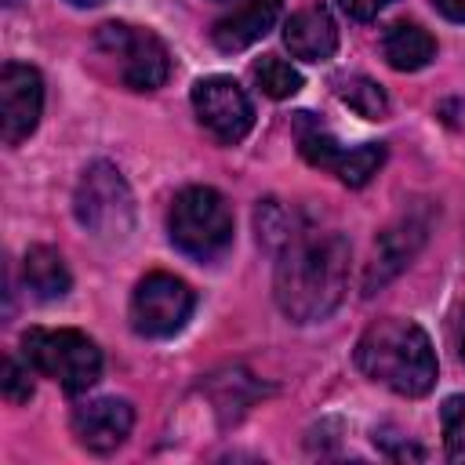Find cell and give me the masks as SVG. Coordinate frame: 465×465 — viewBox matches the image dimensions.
Segmentation results:
<instances>
[{"label":"cell","instance_id":"obj_9","mask_svg":"<svg viewBox=\"0 0 465 465\" xmlns=\"http://www.w3.org/2000/svg\"><path fill=\"white\" fill-rule=\"evenodd\" d=\"M193 109L203 131L225 145L240 142L254 124V105L232 76H203L193 87Z\"/></svg>","mask_w":465,"mask_h":465},{"label":"cell","instance_id":"obj_6","mask_svg":"<svg viewBox=\"0 0 465 465\" xmlns=\"http://www.w3.org/2000/svg\"><path fill=\"white\" fill-rule=\"evenodd\" d=\"M94 47L116 65V76L131 91H156L171 76V54L149 29L127 22H105L94 33Z\"/></svg>","mask_w":465,"mask_h":465},{"label":"cell","instance_id":"obj_3","mask_svg":"<svg viewBox=\"0 0 465 465\" xmlns=\"http://www.w3.org/2000/svg\"><path fill=\"white\" fill-rule=\"evenodd\" d=\"M22 360L65 392H87L102 378V349L73 327H29L22 334Z\"/></svg>","mask_w":465,"mask_h":465},{"label":"cell","instance_id":"obj_18","mask_svg":"<svg viewBox=\"0 0 465 465\" xmlns=\"http://www.w3.org/2000/svg\"><path fill=\"white\" fill-rule=\"evenodd\" d=\"M338 94H341V102H345L352 113H360L363 120H381L385 109H389L385 91H381L374 80H367V76H345V80L338 84Z\"/></svg>","mask_w":465,"mask_h":465},{"label":"cell","instance_id":"obj_11","mask_svg":"<svg viewBox=\"0 0 465 465\" xmlns=\"http://www.w3.org/2000/svg\"><path fill=\"white\" fill-rule=\"evenodd\" d=\"M131 425H134V411L127 400H116V396H102L73 411V436L94 454L116 450L127 440Z\"/></svg>","mask_w":465,"mask_h":465},{"label":"cell","instance_id":"obj_20","mask_svg":"<svg viewBox=\"0 0 465 465\" xmlns=\"http://www.w3.org/2000/svg\"><path fill=\"white\" fill-rule=\"evenodd\" d=\"M29 363L22 367L15 356H4V367H0V392L7 403H29L33 396V381H29Z\"/></svg>","mask_w":465,"mask_h":465},{"label":"cell","instance_id":"obj_15","mask_svg":"<svg viewBox=\"0 0 465 465\" xmlns=\"http://www.w3.org/2000/svg\"><path fill=\"white\" fill-rule=\"evenodd\" d=\"M22 276H25V287L40 298V302H54V298H65L69 287H73V276L62 262V254L54 247H29L25 251V262H22Z\"/></svg>","mask_w":465,"mask_h":465},{"label":"cell","instance_id":"obj_21","mask_svg":"<svg viewBox=\"0 0 465 465\" xmlns=\"http://www.w3.org/2000/svg\"><path fill=\"white\" fill-rule=\"evenodd\" d=\"M341 4V11L349 15V18H360V22H367V18H374L378 11H385L392 0H338Z\"/></svg>","mask_w":465,"mask_h":465},{"label":"cell","instance_id":"obj_13","mask_svg":"<svg viewBox=\"0 0 465 465\" xmlns=\"http://www.w3.org/2000/svg\"><path fill=\"white\" fill-rule=\"evenodd\" d=\"M283 44L302 62H327L338 47V25L327 7H302L287 18Z\"/></svg>","mask_w":465,"mask_h":465},{"label":"cell","instance_id":"obj_1","mask_svg":"<svg viewBox=\"0 0 465 465\" xmlns=\"http://www.w3.org/2000/svg\"><path fill=\"white\" fill-rule=\"evenodd\" d=\"M258 236L265 243H276V305L294 323L331 316L349 283V240L341 232H320L287 222V214L272 200L258 211Z\"/></svg>","mask_w":465,"mask_h":465},{"label":"cell","instance_id":"obj_17","mask_svg":"<svg viewBox=\"0 0 465 465\" xmlns=\"http://www.w3.org/2000/svg\"><path fill=\"white\" fill-rule=\"evenodd\" d=\"M251 73H254V84L262 87V94H269V98H291L302 91V73L280 54L258 58Z\"/></svg>","mask_w":465,"mask_h":465},{"label":"cell","instance_id":"obj_19","mask_svg":"<svg viewBox=\"0 0 465 465\" xmlns=\"http://www.w3.org/2000/svg\"><path fill=\"white\" fill-rule=\"evenodd\" d=\"M443 421V447L450 461H465V396H450L440 411Z\"/></svg>","mask_w":465,"mask_h":465},{"label":"cell","instance_id":"obj_14","mask_svg":"<svg viewBox=\"0 0 465 465\" xmlns=\"http://www.w3.org/2000/svg\"><path fill=\"white\" fill-rule=\"evenodd\" d=\"M381 54H385V62L392 69L418 73V69H425L436 58V40L421 25H414V22H396L381 36Z\"/></svg>","mask_w":465,"mask_h":465},{"label":"cell","instance_id":"obj_10","mask_svg":"<svg viewBox=\"0 0 465 465\" xmlns=\"http://www.w3.org/2000/svg\"><path fill=\"white\" fill-rule=\"evenodd\" d=\"M44 113V80L33 65L7 62L0 69V138L4 145H22Z\"/></svg>","mask_w":465,"mask_h":465},{"label":"cell","instance_id":"obj_23","mask_svg":"<svg viewBox=\"0 0 465 465\" xmlns=\"http://www.w3.org/2000/svg\"><path fill=\"white\" fill-rule=\"evenodd\" d=\"M73 7H98V4H105V0H69Z\"/></svg>","mask_w":465,"mask_h":465},{"label":"cell","instance_id":"obj_2","mask_svg":"<svg viewBox=\"0 0 465 465\" xmlns=\"http://www.w3.org/2000/svg\"><path fill=\"white\" fill-rule=\"evenodd\" d=\"M356 367L400 396H425L436 385V352L429 334L414 320L400 316H385L363 331L356 341Z\"/></svg>","mask_w":465,"mask_h":465},{"label":"cell","instance_id":"obj_5","mask_svg":"<svg viewBox=\"0 0 465 465\" xmlns=\"http://www.w3.org/2000/svg\"><path fill=\"white\" fill-rule=\"evenodd\" d=\"M73 211L76 222L102 243H120L134 229V196L124 174L105 160H94L80 174L73 193Z\"/></svg>","mask_w":465,"mask_h":465},{"label":"cell","instance_id":"obj_4","mask_svg":"<svg viewBox=\"0 0 465 465\" xmlns=\"http://www.w3.org/2000/svg\"><path fill=\"white\" fill-rule=\"evenodd\" d=\"M167 232L182 254L211 262L232 243V211L222 193L207 185H193L174 196L167 214Z\"/></svg>","mask_w":465,"mask_h":465},{"label":"cell","instance_id":"obj_12","mask_svg":"<svg viewBox=\"0 0 465 465\" xmlns=\"http://www.w3.org/2000/svg\"><path fill=\"white\" fill-rule=\"evenodd\" d=\"M280 0H243L236 4L229 15H222L211 29V40L218 51L232 54V51H243L251 44H258L280 18Z\"/></svg>","mask_w":465,"mask_h":465},{"label":"cell","instance_id":"obj_8","mask_svg":"<svg viewBox=\"0 0 465 465\" xmlns=\"http://www.w3.org/2000/svg\"><path fill=\"white\" fill-rule=\"evenodd\" d=\"M196 294L171 272H149L131 294V327L145 338H171L193 316Z\"/></svg>","mask_w":465,"mask_h":465},{"label":"cell","instance_id":"obj_22","mask_svg":"<svg viewBox=\"0 0 465 465\" xmlns=\"http://www.w3.org/2000/svg\"><path fill=\"white\" fill-rule=\"evenodd\" d=\"M432 4H436V11H440L443 18L465 22V0H432Z\"/></svg>","mask_w":465,"mask_h":465},{"label":"cell","instance_id":"obj_7","mask_svg":"<svg viewBox=\"0 0 465 465\" xmlns=\"http://www.w3.org/2000/svg\"><path fill=\"white\" fill-rule=\"evenodd\" d=\"M298 149L312 167L331 171L338 182H345L352 189L367 185L385 160L381 142H363L356 149H345L320 120H312V113H298Z\"/></svg>","mask_w":465,"mask_h":465},{"label":"cell","instance_id":"obj_24","mask_svg":"<svg viewBox=\"0 0 465 465\" xmlns=\"http://www.w3.org/2000/svg\"><path fill=\"white\" fill-rule=\"evenodd\" d=\"M458 349H461V360H465V316H461V334H458Z\"/></svg>","mask_w":465,"mask_h":465},{"label":"cell","instance_id":"obj_16","mask_svg":"<svg viewBox=\"0 0 465 465\" xmlns=\"http://www.w3.org/2000/svg\"><path fill=\"white\" fill-rule=\"evenodd\" d=\"M421 225H414V222H407L403 229H389L381 240H378V247H374V265L367 269V294L374 291V287H381L396 269H403L407 265V258L414 254V247L421 243Z\"/></svg>","mask_w":465,"mask_h":465}]
</instances>
